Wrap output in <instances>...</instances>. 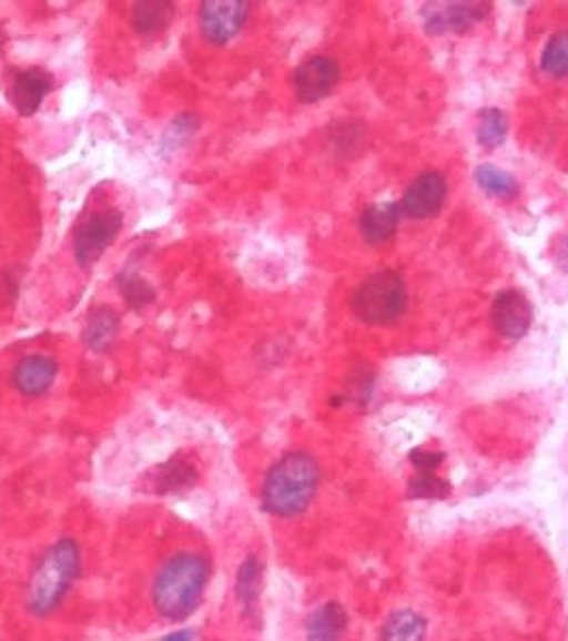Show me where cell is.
Wrapping results in <instances>:
<instances>
[{"instance_id":"7c38bea8","label":"cell","mask_w":568,"mask_h":641,"mask_svg":"<svg viewBox=\"0 0 568 641\" xmlns=\"http://www.w3.org/2000/svg\"><path fill=\"white\" fill-rule=\"evenodd\" d=\"M58 366L45 355H29L13 370V385L24 396H43L57 379Z\"/></svg>"},{"instance_id":"83f0119b","label":"cell","mask_w":568,"mask_h":641,"mask_svg":"<svg viewBox=\"0 0 568 641\" xmlns=\"http://www.w3.org/2000/svg\"><path fill=\"white\" fill-rule=\"evenodd\" d=\"M193 640V631H178L173 633L170 638H165L163 641H191Z\"/></svg>"},{"instance_id":"8fae6325","label":"cell","mask_w":568,"mask_h":641,"mask_svg":"<svg viewBox=\"0 0 568 641\" xmlns=\"http://www.w3.org/2000/svg\"><path fill=\"white\" fill-rule=\"evenodd\" d=\"M50 90H52V75L39 67H32V69L16 73L7 94H9L11 105L22 116H32L41 108Z\"/></svg>"},{"instance_id":"5bb4252c","label":"cell","mask_w":568,"mask_h":641,"mask_svg":"<svg viewBox=\"0 0 568 641\" xmlns=\"http://www.w3.org/2000/svg\"><path fill=\"white\" fill-rule=\"evenodd\" d=\"M118 325H120V319L114 308L110 306L94 308L85 319L84 343L88 349L97 350V353L110 349L118 336Z\"/></svg>"},{"instance_id":"5b68a950","label":"cell","mask_w":568,"mask_h":641,"mask_svg":"<svg viewBox=\"0 0 568 641\" xmlns=\"http://www.w3.org/2000/svg\"><path fill=\"white\" fill-rule=\"evenodd\" d=\"M120 230H122V214L118 210L110 207L90 214L82 223V227L75 232L73 240V251L80 265L90 267L92 263H97L118 237Z\"/></svg>"},{"instance_id":"2e32d148","label":"cell","mask_w":568,"mask_h":641,"mask_svg":"<svg viewBox=\"0 0 568 641\" xmlns=\"http://www.w3.org/2000/svg\"><path fill=\"white\" fill-rule=\"evenodd\" d=\"M399 214H402L399 205L392 204V202L369 205L368 210L362 214L364 237L372 244L389 240L398 230Z\"/></svg>"},{"instance_id":"d6986e66","label":"cell","mask_w":568,"mask_h":641,"mask_svg":"<svg viewBox=\"0 0 568 641\" xmlns=\"http://www.w3.org/2000/svg\"><path fill=\"white\" fill-rule=\"evenodd\" d=\"M115 285H118V289L122 293V297L131 311H143L148 304L154 302L156 293L138 272H122L115 278Z\"/></svg>"},{"instance_id":"9a60e30c","label":"cell","mask_w":568,"mask_h":641,"mask_svg":"<svg viewBox=\"0 0 568 641\" xmlns=\"http://www.w3.org/2000/svg\"><path fill=\"white\" fill-rule=\"evenodd\" d=\"M152 481L156 492H182L197 484V468L193 467L186 458H171L170 462L152 470Z\"/></svg>"},{"instance_id":"4fadbf2b","label":"cell","mask_w":568,"mask_h":641,"mask_svg":"<svg viewBox=\"0 0 568 641\" xmlns=\"http://www.w3.org/2000/svg\"><path fill=\"white\" fill-rule=\"evenodd\" d=\"M348 629V615L338 603H325L308 618V641H342Z\"/></svg>"},{"instance_id":"44dd1931","label":"cell","mask_w":568,"mask_h":641,"mask_svg":"<svg viewBox=\"0 0 568 641\" xmlns=\"http://www.w3.org/2000/svg\"><path fill=\"white\" fill-rule=\"evenodd\" d=\"M540 67L547 75L567 78L568 75V32L554 34L540 57Z\"/></svg>"},{"instance_id":"7a4b0ae2","label":"cell","mask_w":568,"mask_h":641,"mask_svg":"<svg viewBox=\"0 0 568 641\" xmlns=\"http://www.w3.org/2000/svg\"><path fill=\"white\" fill-rule=\"evenodd\" d=\"M207 578L210 564L203 556L193 552L173 556L154 580V608L168 620H186L197 610Z\"/></svg>"},{"instance_id":"e0dca14e","label":"cell","mask_w":568,"mask_h":641,"mask_svg":"<svg viewBox=\"0 0 568 641\" xmlns=\"http://www.w3.org/2000/svg\"><path fill=\"white\" fill-rule=\"evenodd\" d=\"M173 20V2L168 0H142L133 7V27L145 37L159 34Z\"/></svg>"},{"instance_id":"8992f818","label":"cell","mask_w":568,"mask_h":641,"mask_svg":"<svg viewBox=\"0 0 568 641\" xmlns=\"http://www.w3.org/2000/svg\"><path fill=\"white\" fill-rule=\"evenodd\" d=\"M251 13L246 0H205L200 7V27L205 39L225 45L244 29Z\"/></svg>"},{"instance_id":"f1b7e54d","label":"cell","mask_w":568,"mask_h":641,"mask_svg":"<svg viewBox=\"0 0 568 641\" xmlns=\"http://www.w3.org/2000/svg\"><path fill=\"white\" fill-rule=\"evenodd\" d=\"M2 45H4V30L0 27V50H2Z\"/></svg>"},{"instance_id":"603a6c76","label":"cell","mask_w":568,"mask_h":641,"mask_svg":"<svg viewBox=\"0 0 568 641\" xmlns=\"http://www.w3.org/2000/svg\"><path fill=\"white\" fill-rule=\"evenodd\" d=\"M509 131V120L505 112L489 108L481 114V124H479V142L481 146L496 147L500 146L507 138Z\"/></svg>"},{"instance_id":"9c48e42d","label":"cell","mask_w":568,"mask_h":641,"mask_svg":"<svg viewBox=\"0 0 568 641\" xmlns=\"http://www.w3.org/2000/svg\"><path fill=\"white\" fill-rule=\"evenodd\" d=\"M447 195V180L440 172H426L417 175L415 182L406 189L399 212L410 218H427L438 214L445 204Z\"/></svg>"},{"instance_id":"4316f807","label":"cell","mask_w":568,"mask_h":641,"mask_svg":"<svg viewBox=\"0 0 568 641\" xmlns=\"http://www.w3.org/2000/svg\"><path fill=\"white\" fill-rule=\"evenodd\" d=\"M556 263H558L565 272H568V232L560 237V242H558V246H556Z\"/></svg>"},{"instance_id":"cb8c5ba5","label":"cell","mask_w":568,"mask_h":641,"mask_svg":"<svg viewBox=\"0 0 568 641\" xmlns=\"http://www.w3.org/2000/svg\"><path fill=\"white\" fill-rule=\"evenodd\" d=\"M197 126H200V120L193 116V114H182V116L175 118L170 126H168V133H165V138H163V150H165V152L170 150L171 154L173 150L189 144V140L195 135Z\"/></svg>"},{"instance_id":"7402d4cb","label":"cell","mask_w":568,"mask_h":641,"mask_svg":"<svg viewBox=\"0 0 568 641\" xmlns=\"http://www.w3.org/2000/svg\"><path fill=\"white\" fill-rule=\"evenodd\" d=\"M477 182H479V186L484 189L485 193H489L494 197L509 200L519 191L517 180L509 172L491 167V165H481L477 170Z\"/></svg>"},{"instance_id":"d4e9b609","label":"cell","mask_w":568,"mask_h":641,"mask_svg":"<svg viewBox=\"0 0 568 641\" xmlns=\"http://www.w3.org/2000/svg\"><path fill=\"white\" fill-rule=\"evenodd\" d=\"M449 492H452L449 484L445 479L436 477L434 472L419 475L408 486V495L413 496V498H445Z\"/></svg>"},{"instance_id":"3957f363","label":"cell","mask_w":568,"mask_h":641,"mask_svg":"<svg viewBox=\"0 0 568 641\" xmlns=\"http://www.w3.org/2000/svg\"><path fill=\"white\" fill-rule=\"evenodd\" d=\"M82 564L80 546L73 539H60L39 558L27 586V608L34 615H50L62 603Z\"/></svg>"},{"instance_id":"277c9868","label":"cell","mask_w":568,"mask_h":641,"mask_svg":"<svg viewBox=\"0 0 568 641\" xmlns=\"http://www.w3.org/2000/svg\"><path fill=\"white\" fill-rule=\"evenodd\" d=\"M406 311V287L398 272L383 269L366 278L353 295V313L372 325L398 320Z\"/></svg>"},{"instance_id":"30bf717a","label":"cell","mask_w":568,"mask_h":641,"mask_svg":"<svg viewBox=\"0 0 568 641\" xmlns=\"http://www.w3.org/2000/svg\"><path fill=\"white\" fill-rule=\"evenodd\" d=\"M532 323V306L519 292H503L491 306L494 329L509 340H519Z\"/></svg>"},{"instance_id":"ac0fdd59","label":"cell","mask_w":568,"mask_h":641,"mask_svg":"<svg viewBox=\"0 0 568 641\" xmlns=\"http://www.w3.org/2000/svg\"><path fill=\"white\" fill-rule=\"evenodd\" d=\"M427 622L422 613L402 610L392 613L389 620L383 627L381 640L383 641H424L426 638Z\"/></svg>"},{"instance_id":"ba28073f","label":"cell","mask_w":568,"mask_h":641,"mask_svg":"<svg viewBox=\"0 0 568 641\" xmlns=\"http://www.w3.org/2000/svg\"><path fill=\"white\" fill-rule=\"evenodd\" d=\"M341 80V67L329 57H313L304 60L295 71V92L300 101L316 103L332 94Z\"/></svg>"},{"instance_id":"6da1fadb","label":"cell","mask_w":568,"mask_h":641,"mask_svg":"<svg viewBox=\"0 0 568 641\" xmlns=\"http://www.w3.org/2000/svg\"><path fill=\"white\" fill-rule=\"evenodd\" d=\"M321 470L311 454L291 451L270 468L261 500L265 511L281 518H293L308 509L318 488Z\"/></svg>"},{"instance_id":"ffe728a7","label":"cell","mask_w":568,"mask_h":641,"mask_svg":"<svg viewBox=\"0 0 568 641\" xmlns=\"http://www.w3.org/2000/svg\"><path fill=\"white\" fill-rule=\"evenodd\" d=\"M235 592H237V599L244 606V610H255L256 599H258V592H261V564H258L255 556H251L240 567Z\"/></svg>"},{"instance_id":"52a82bcc","label":"cell","mask_w":568,"mask_h":641,"mask_svg":"<svg viewBox=\"0 0 568 641\" xmlns=\"http://www.w3.org/2000/svg\"><path fill=\"white\" fill-rule=\"evenodd\" d=\"M487 11L485 2H434L424 9L426 30L432 34L464 32L481 22Z\"/></svg>"},{"instance_id":"484cf974","label":"cell","mask_w":568,"mask_h":641,"mask_svg":"<svg viewBox=\"0 0 568 641\" xmlns=\"http://www.w3.org/2000/svg\"><path fill=\"white\" fill-rule=\"evenodd\" d=\"M443 460H445V456H443L440 451H424V449H417V451L410 454V462L419 470V475L434 472L436 468L440 467Z\"/></svg>"}]
</instances>
